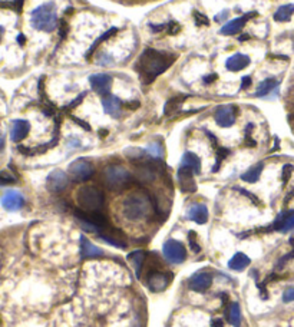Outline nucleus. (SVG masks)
<instances>
[{"instance_id": "nucleus-1", "label": "nucleus", "mask_w": 294, "mask_h": 327, "mask_svg": "<svg viewBox=\"0 0 294 327\" xmlns=\"http://www.w3.org/2000/svg\"><path fill=\"white\" fill-rule=\"evenodd\" d=\"M173 60L167 54H161L155 49H147L141 54L135 69L139 72L141 78L145 82H152L158 75L164 73Z\"/></svg>"}, {"instance_id": "nucleus-2", "label": "nucleus", "mask_w": 294, "mask_h": 327, "mask_svg": "<svg viewBox=\"0 0 294 327\" xmlns=\"http://www.w3.org/2000/svg\"><path fill=\"white\" fill-rule=\"evenodd\" d=\"M152 205L144 192H132L126 195L122 201V214L129 221H141L151 214Z\"/></svg>"}, {"instance_id": "nucleus-3", "label": "nucleus", "mask_w": 294, "mask_h": 327, "mask_svg": "<svg viewBox=\"0 0 294 327\" xmlns=\"http://www.w3.org/2000/svg\"><path fill=\"white\" fill-rule=\"evenodd\" d=\"M58 23V13L54 3H45L30 14V25L40 32H54Z\"/></svg>"}, {"instance_id": "nucleus-4", "label": "nucleus", "mask_w": 294, "mask_h": 327, "mask_svg": "<svg viewBox=\"0 0 294 327\" xmlns=\"http://www.w3.org/2000/svg\"><path fill=\"white\" fill-rule=\"evenodd\" d=\"M76 203L86 213L99 211L104 205V194L95 185H83L76 191Z\"/></svg>"}, {"instance_id": "nucleus-5", "label": "nucleus", "mask_w": 294, "mask_h": 327, "mask_svg": "<svg viewBox=\"0 0 294 327\" xmlns=\"http://www.w3.org/2000/svg\"><path fill=\"white\" fill-rule=\"evenodd\" d=\"M104 179H105V184L109 190L120 191L131 184L132 177L126 168H123L120 165H109L105 168Z\"/></svg>"}, {"instance_id": "nucleus-6", "label": "nucleus", "mask_w": 294, "mask_h": 327, "mask_svg": "<svg viewBox=\"0 0 294 327\" xmlns=\"http://www.w3.org/2000/svg\"><path fill=\"white\" fill-rule=\"evenodd\" d=\"M162 253L164 257L168 260L173 264H181L187 259V250L182 243L176 241V240H167L162 245Z\"/></svg>"}, {"instance_id": "nucleus-7", "label": "nucleus", "mask_w": 294, "mask_h": 327, "mask_svg": "<svg viewBox=\"0 0 294 327\" xmlns=\"http://www.w3.org/2000/svg\"><path fill=\"white\" fill-rule=\"evenodd\" d=\"M67 171H69V175L75 181H88L95 174L94 165L89 161H86L85 158L73 161L69 165Z\"/></svg>"}, {"instance_id": "nucleus-8", "label": "nucleus", "mask_w": 294, "mask_h": 327, "mask_svg": "<svg viewBox=\"0 0 294 327\" xmlns=\"http://www.w3.org/2000/svg\"><path fill=\"white\" fill-rule=\"evenodd\" d=\"M171 278H173V275L170 272H151L148 274L147 286L151 291L158 293V291H162V290H165L168 287Z\"/></svg>"}, {"instance_id": "nucleus-9", "label": "nucleus", "mask_w": 294, "mask_h": 327, "mask_svg": "<svg viewBox=\"0 0 294 327\" xmlns=\"http://www.w3.org/2000/svg\"><path fill=\"white\" fill-rule=\"evenodd\" d=\"M69 184L66 172L62 169H55L46 178V188L51 192H62Z\"/></svg>"}, {"instance_id": "nucleus-10", "label": "nucleus", "mask_w": 294, "mask_h": 327, "mask_svg": "<svg viewBox=\"0 0 294 327\" xmlns=\"http://www.w3.org/2000/svg\"><path fill=\"white\" fill-rule=\"evenodd\" d=\"M89 85L92 91L99 95H108L112 86V78L108 73H94L89 76Z\"/></svg>"}, {"instance_id": "nucleus-11", "label": "nucleus", "mask_w": 294, "mask_h": 327, "mask_svg": "<svg viewBox=\"0 0 294 327\" xmlns=\"http://www.w3.org/2000/svg\"><path fill=\"white\" fill-rule=\"evenodd\" d=\"M215 122L217 125H220L221 128H228L233 126L235 122V109L233 105H221L215 109Z\"/></svg>"}, {"instance_id": "nucleus-12", "label": "nucleus", "mask_w": 294, "mask_h": 327, "mask_svg": "<svg viewBox=\"0 0 294 327\" xmlns=\"http://www.w3.org/2000/svg\"><path fill=\"white\" fill-rule=\"evenodd\" d=\"M213 284V274L210 272H195L191 278L188 286L191 290L197 291V293H204L205 290H208Z\"/></svg>"}, {"instance_id": "nucleus-13", "label": "nucleus", "mask_w": 294, "mask_h": 327, "mask_svg": "<svg viewBox=\"0 0 294 327\" xmlns=\"http://www.w3.org/2000/svg\"><path fill=\"white\" fill-rule=\"evenodd\" d=\"M1 205L7 211H17V210H20L25 205V198L17 191H7L1 197Z\"/></svg>"}, {"instance_id": "nucleus-14", "label": "nucleus", "mask_w": 294, "mask_h": 327, "mask_svg": "<svg viewBox=\"0 0 294 327\" xmlns=\"http://www.w3.org/2000/svg\"><path fill=\"white\" fill-rule=\"evenodd\" d=\"M178 182H179V188L182 192H194L197 190V184H195V179H194V172L185 168V166H181L178 169Z\"/></svg>"}, {"instance_id": "nucleus-15", "label": "nucleus", "mask_w": 294, "mask_h": 327, "mask_svg": "<svg viewBox=\"0 0 294 327\" xmlns=\"http://www.w3.org/2000/svg\"><path fill=\"white\" fill-rule=\"evenodd\" d=\"M253 16H255V13H247V14H244V16H241V17H237V19L231 20V22H227L224 26L221 27L220 33H221V35H224V36L238 33L241 29L245 26L247 20H248V19H251Z\"/></svg>"}, {"instance_id": "nucleus-16", "label": "nucleus", "mask_w": 294, "mask_h": 327, "mask_svg": "<svg viewBox=\"0 0 294 327\" xmlns=\"http://www.w3.org/2000/svg\"><path fill=\"white\" fill-rule=\"evenodd\" d=\"M101 102H102V107L108 115H111L114 118H119L120 110H122V102L117 96L108 94V95H104L101 98Z\"/></svg>"}, {"instance_id": "nucleus-17", "label": "nucleus", "mask_w": 294, "mask_h": 327, "mask_svg": "<svg viewBox=\"0 0 294 327\" xmlns=\"http://www.w3.org/2000/svg\"><path fill=\"white\" fill-rule=\"evenodd\" d=\"M273 228L281 232L294 230V210L281 213L280 216L277 217V219L273 222Z\"/></svg>"}, {"instance_id": "nucleus-18", "label": "nucleus", "mask_w": 294, "mask_h": 327, "mask_svg": "<svg viewBox=\"0 0 294 327\" xmlns=\"http://www.w3.org/2000/svg\"><path fill=\"white\" fill-rule=\"evenodd\" d=\"M187 217L189 218L191 221L200 224V225L205 224V222L208 221V208H207V205L205 204L191 205L189 210H188Z\"/></svg>"}, {"instance_id": "nucleus-19", "label": "nucleus", "mask_w": 294, "mask_h": 327, "mask_svg": "<svg viewBox=\"0 0 294 327\" xmlns=\"http://www.w3.org/2000/svg\"><path fill=\"white\" fill-rule=\"evenodd\" d=\"M250 57L247 54H234L233 56H230L226 62V68L230 72H240L242 69H245L250 65Z\"/></svg>"}, {"instance_id": "nucleus-20", "label": "nucleus", "mask_w": 294, "mask_h": 327, "mask_svg": "<svg viewBox=\"0 0 294 327\" xmlns=\"http://www.w3.org/2000/svg\"><path fill=\"white\" fill-rule=\"evenodd\" d=\"M80 254L83 259H95V257H102L104 256V251L92 244L86 237H80Z\"/></svg>"}, {"instance_id": "nucleus-21", "label": "nucleus", "mask_w": 294, "mask_h": 327, "mask_svg": "<svg viewBox=\"0 0 294 327\" xmlns=\"http://www.w3.org/2000/svg\"><path fill=\"white\" fill-rule=\"evenodd\" d=\"M30 131V123L25 119H16L12 125V131H10V138L13 142H19L22 139H25Z\"/></svg>"}, {"instance_id": "nucleus-22", "label": "nucleus", "mask_w": 294, "mask_h": 327, "mask_svg": "<svg viewBox=\"0 0 294 327\" xmlns=\"http://www.w3.org/2000/svg\"><path fill=\"white\" fill-rule=\"evenodd\" d=\"M250 263H251V260L248 259V256H245L244 253H237L228 261V269L234 270V272H242L244 269H247L250 266Z\"/></svg>"}, {"instance_id": "nucleus-23", "label": "nucleus", "mask_w": 294, "mask_h": 327, "mask_svg": "<svg viewBox=\"0 0 294 327\" xmlns=\"http://www.w3.org/2000/svg\"><path fill=\"white\" fill-rule=\"evenodd\" d=\"M181 166L189 168L194 174L198 175L201 172V160L194 152H185L182 157V161H181Z\"/></svg>"}, {"instance_id": "nucleus-24", "label": "nucleus", "mask_w": 294, "mask_h": 327, "mask_svg": "<svg viewBox=\"0 0 294 327\" xmlns=\"http://www.w3.org/2000/svg\"><path fill=\"white\" fill-rule=\"evenodd\" d=\"M145 257H147V254H145V251H142V250H136V251L131 253V254L128 256V260L134 264L136 278H141V272H142V267H144Z\"/></svg>"}, {"instance_id": "nucleus-25", "label": "nucleus", "mask_w": 294, "mask_h": 327, "mask_svg": "<svg viewBox=\"0 0 294 327\" xmlns=\"http://www.w3.org/2000/svg\"><path fill=\"white\" fill-rule=\"evenodd\" d=\"M263 168H264V164L263 163H258L255 164L254 166H251V168H248L242 175H241V179L242 181H245V182H251V184H254L258 181V178L261 175V172H263Z\"/></svg>"}, {"instance_id": "nucleus-26", "label": "nucleus", "mask_w": 294, "mask_h": 327, "mask_svg": "<svg viewBox=\"0 0 294 327\" xmlns=\"http://www.w3.org/2000/svg\"><path fill=\"white\" fill-rule=\"evenodd\" d=\"M294 13V4H283L280 6L277 10H276V13H274V20L276 22H287V20H290V17L293 16Z\"/></svg>"}, {"instance_id": "nucleus-27", "label": "nucleus", "mask_w": 294, "mask_h": 327, "mask_svg": "<svg viewBox=\"0 0 294 327\" xmlns=\"http://www.w3.org/2000/svg\"><path fill=\"white\" fill-rule=\"evenodd\" d=\"M279 85V81L276 78H267L263 82H260V85L257 86V92H255V96H264L270 94L276 86Z\"/></svg>"}, {"instance_id": "nucleus-28", "label": "nucleus", "mask_w": 294, "mask_h": 327, "mask_svg": "<svg viewBox=\"0 0 294 327\" xmlns=\"http://www.w3.org/2000/svg\"><path fill=\"white\" fill-rule=\"evenodd\" d=\"M136 177L139 178V179H142V181H154L155 179V172H154V169L151 168V166H148V165H139L138 168H136Z\"/></svg>"}, {"instance_id": "nucleus-29", "label": "nucleus", "mask_w": 294, "mask_h": 327, "mask_svg": "<svg viewBox=\"0 0 294 327\" xmlns=\"http://www.w3.org/2000/svg\"><path fill=\"white\" fill-rule=\"evenodd\" d=\"M228 320L233 326H238L241 322V310L240 306L237 303H233L230 307V314H228Z\"/></svg>"}, {"instance_id": "nucleus-30", "label": "nucleus", "mask_w": 294, "mask_h": 327, "mask_svg": "<svg viewBox=\"0 0 294 327\" xmlns=\"http://www.w3.org/2000/svg\"><path fill=\"white\" fill-rule=\"evenodd\" d=\"M147 152L154 158H162L164 157V148H162L160 142H151L148 145Z\"/></svg>"}, {"instance_id": "nucleus-31", "label": "nucleus", "mask_w": 294, "mask_h": 327, "mask_svg": "<svg viewBox=\"0 0 294 327\" xmlns=\"http://www.w3.org/2000/svg\"><path fill=\"white\" fill-rule=\"evenodd\" d=\"M228 154H230V150H227V148H221V147L217 148V163H215V166L213 168L214 172H217L220 169V165L224 161V158L227 157Z\"/></svg>"}, {"instance_id": "nucleus-32", "label": "nucleus", "mask_w": 294, "mask_h": 327, "mask_svg": "<svg viewBox=\"0 0 294 327\" xmlns=\"http://www.w3.org/2000/svg\"><path fill=\"white\" fill-rule=\"evenodd\" d=\"M117 30H118L117 27H112V29H109V30H108L107 33H104V35H102V36H101V38H99L98 41H95V43H94V45H92V48L89 49V52H88V54H92V52H94L95 49H96V48L99 46V43H101V42L107 41L108 38H111L112 35H115V32H117Z\"/></svg>"}, {"instance_id": "nucleus-33", "label": "nucleus", "mask_w": 294, "mask_h": 327, "mask_svg": "<svg viewBox=\"0 0 294 327\" xmlns=\"http://www.w3.org/2000/svg\"><path fill=\"white\" fill-rule=\"evenodd\" d=\"M182 99H184V98H175V99H170V101L167 102V105H165V113H167V115H171L175 109L178 108V105L181 104L179 101H182Z\"/></svg>"}, {"instance_id": "nucleus-34", "label": "nucleus", "mask_w": 294, "mask_h": 327, "mask_svg": "<svg viewBox=\"0 0 294 327\" xmlns=\"http://www.w3.org/2000/svg\"><path fill=\"white\" fill-rule=\"evenodd\" d=\"M16 182V178L9 172V171H1L0 172V185H7Z\"/></svg>"}, {"instance_id": "nucleus-35", "label": "nucleus", "mask_w": 294, "mask_h": 327, "mask_svg": "<svg viewBox=\"0 0 294 327\" xmlns=\"http://www.w3.org/2000/svg\"><path fill=\"white\" fill-rule=\"evenodd\" d=\"M195 235H197V234H195L194 231L188 232V241H189L191 250H192L194 253H200L201 247H200V244L197 243V240H195Z\"/></svg>"}, {"instance_id": "nucleus-36", "label": "nucleus", "mask_w": 294, "mask_h": 327, "mask_svg": "<svg viewBox=\"0 0 294 327\" xmlns=\"http://www.w3.org/2000/svg\"><path fill=\"white\" fill-rule=\"evenodd\" d=\"M194 17H195V23H197V26H204V25L208 26V25H210L208 17H207L205 14L197 12V10H194Z\"/></svg>"}, {"instance_id": "nucleus-37", "label": "nucleus", "mask_w": 294, "mask_h": 327, "mask_svg": "<svg viewBox=\"0 0 294 327\" xmlns=\"http://www.w3.org/2000/svg\"><path fill=\"white\" fill-rule=\"evenodd\" d=\"M293 165H290V164H287V165H284L283 166V181L284 182H287L290 177H292V174H293Z\"/></svg>"}, {"instance_id": "nucleus-38", "label": "nucleus", "mask_w": 294, "mask_h": 327, "mask_svg": "<svg viewBox=\"0 0 294 327\" xmlns=\"http://www.w3.org/2000/svg\"><path fill=\"white\" fill-rule=\"evenodd\" d=\"M283 301H284V303H292V301H294V286L289 287V288L283 293Z\"/></svg>"}, {"instance_id": "nucleus-39", "label": "nucleus", "mask_w": 294, "mask_h": 327, "mask_svg": "<svg viewBox=\"0 0 294 327\" xmlns=\"http://www.w3.org/2000/svg\"><path fill=\"white\" fill-rule=\"evenodd\" d=\"M126 155L131 158H141V157H144V151L131 148V150H126Z\"/></svg>"}, {"instance_id": "nucleus-40", "label": "nucleus", "mask_w": 294, "mask_h": 327, "mask_svg": "<svg viewBox=\"0 0 294 327\" xmlns=\"http://www.w3.org/2000/svg\"><path fill=\"white\" fill-rule=\"evenodd\" d=\"M235 190L238 191V192H241V194H244L245 197H248L250 200H253V201H254V203H255V204H258V198H257L255 195H253L251 192H248V191H245V190H244V188H235Z\"/></svg>"}, {"instance_id": "nucleus-41", "label": "nucleus", "mask_w": 294, "mask_h": 327, "mask_svg": "<svg viewBox=\"0 0 294 327\" xmlns=\"http://www.w3.org/2000/svg\"><path fill=\"white\" fill-rule=\"evenodd\" d=\"M251 86V76H244L241 81V89H248Z\"/></svg>"}, {"instance_id": "nucleus-42", "label": "nucleus", "mask_w": 294, "mask_h": 327, "mask_svg": "<svg viewBox=\"0 0 294 327\" xmlns=\"http://www.w3.org/2000/svg\"><path fill=\"white\" fill-rule=\"evenodd\" d=\"M215 79H217V75H215V73H213V75H208V76H205V78H204V83H207V85H208V83H213Z\"/></svg>"}, {"instance_id": "nucleus-43", "label": "nucleus", "mask_w": 294, "mask_h": 327, "mask_svg": "<svg viewBox=\"0 0 294 327\" xmlns=\"http://www.w3.org/2000/svg\"><path fill=\"white\" fill-rule=\"evenodd\" d=\"M73 121H75L76 123H79L80 126H82V128H85L86 131H89V129H91V126H89L88 123H85L83 121H80V119H78V118H75V116H73Z\"/></svg>"}, {"instance_id": "nucleus-44", "label": "nucleus", "mask_w": 294, "mask_h": 327, "mask_svg": "<svg viewBox=\"0 0 294 327\" xmlns=\"http://www.w3.org/2000/svg\"><path fill=\"white\" fill-rule=\"evenodd\" d=\"M4 148V136L0 134V151H3Z\"/></svg>"}, {"instance_id": "nucleus-45", "label": "nucleus", "mask_w": 294, "mask_h": 327, "mask_svg": "<svg viewBox=\"0 0 294 327\" xmlns=\"http://www.w3.org/2000/svg\"><path fill=\"white\" fill-rule=\"evenodd\" d=\"M226 16H227V12L221 13L220 16H215V20H220V19H223V17H226Z\"/></svg>"}, {"instance_id": "nucleus-46", "label": "nucleus", "mask_w": 294, "mask_h": 327, "mask_svg": "<svg viewBox=\"0 0 294 327\" xmlns=\"http://www.w3.org/2000/svg\"><path fill=\"white\" fill-rule=\"evenodd\" d=\"M17 41L20 42V43H23V42H25V36H23V35H19V38H17Z\"/></svg>"}, {"instance_id": "nucleus-47", "label": "nucleus", "mask_w": 294, "mask_h": 327, "mask_svg": "<svg viewBox=\"0 0 294 327\" xmlns=\"http://www.w3.org/2000/svg\"><path fill=\"white\" fill-rule=\"evenodd\" d=\"M250 36L248 35H245V36H241V38H238V41H245V39H248Z\"/></svg>"}, {"instance_id": "nucleus-48", "label": "nucleus", "mask_w": 294, "mask_h": 327, "mask_svg": "<svg viewBox=\"0 0 294 327\" xmlns=\"http://www.w3.org/2000/svg\"><path fill=\"white\" fill-rule=\"evenodd\" d=\"M1 35H3V27H0V41H1Z\"/></svg>"}]
</instances>
